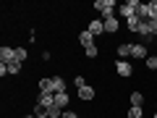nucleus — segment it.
Listing matches in <instances>:
<instances>
[{"instance_id": "nucleus-1", "label": "nucleus", "mask_w": 157, "mask_h": 118, "mask_svg": "<svg viewBox=\"0 0 157 118\" xmlns=\"http://www.w3.org/2000/svg\"><path fill=\"white\" fill-rule=\"evenodd\" d=\"M139 8H141L139 0H128V3H123V6H118V13H121V16H126V18H131Z\"/></svg>"}, {"instance_id": "nucleus-2", "label": "nucleus", "mask_w": 157, "mask_h": 118, "mask_svg": "<svg viewBox=\"0 0 157 118\" xmlns=\"http://www.w3.org/2000/svg\"><path fill=\"white\" fill-rule=\"evenodd\" d=\"M115 8H118V6H115V0H97V3H94V11L105 13V18H110Z\"/></svg>"}, {"instance_id": "nucleus-3", "label": "nucleus", "mask_w": 157, "mask_h": 118, "mask_svg": "<svg viewBox=\"0 0 157 118\" xmlns=\"http://www.w3.org/2000/svg\"><path fill=\"white\" fill-rule=\"evenodd\" d=\"M13 61H16V47H0V63L8 66Z\"/></svg>"}, {"instance_id": "nucleus-4", "label": "nucleus", "mask_w": 157, "mask_h": 118, "mask_svg": "<svg viewBox=\"0 0 157 118\" xmlns=\"http://www.w3.org/2000/svg\"><path fill=\"white\" fill-rule=\"evenodd\" d=\"M78 42L84 45V50H89V47H97V45H94V34H92L89 29H84V32L78 34Z\"/></svg>"}, {"instance_id": "nucleus-5", "label": "nucleus", "mask_w": 157, "mask_h": 118, "mask_svg": "<svg viewBox=\"0 0 157 118\" xmlns=\"http://www.w3.org/2000/svg\"><path fill=\"white\" fill-rule=\"evenodd\" d=\"M37 105H42V108H52V105H55V95H50V92H39Z\"/></svg>"}, {"instance_id": "nucleus-6", "label": "nucleus", "mask_w": 157, "mask_h": 118, "mask_svg": "<svg viewBox=\"0 0 157 118\" xmlns=\"http://www.w3.org/2000/svg\"><path fill=\"white\" fill-rule=\"evenodd\" d=\"M115 71L121 73V76H131V73H134V68H131V63H126V61H118V63H115Z\"/></svg>"}, {"instance_id": "nucleus-7", "label": "nucleus", "mask_w": 157, "mask_h": 118, "mask_svg": "<svg viewBox=\"0 0 157 118\" xmlns=\"http://www.w3.org/2000/svg\"><path fill=\"white\" fill-rule=\"evenodd\" d=\"M131 58H141V61H147V47L144 45H131Z\"/></svg>"}, {"instance_id": "nucleus-8", "label": "nucleus", "mask_w": 157, "mask_h": 118, "mask_svg": "<svg viewBox=\"0 0 157 118\" xmlns=\"http://www.w3.org/2000/svg\"><path fill=\"white\" fill-rule=\"evenodd\" d=\"M126 21H128V29H131V32H136V34H139L141 24H144V21H141V18H139V16H136V13H134V16H131V18H126Z\"/></svg>"}, {"instance_id": "nucleus-9", "label": "nucleus", "mask_w": 157, "mask_h": 118, "mask_svg": "<svg viewBox=\"0 0 157 118\" xmlns=\"http://www.w3.org/2000/svg\"><path fill=\"white\" fill-rule=\"evenodd\" d=\"M39 89H42V92H50V95H55V84H52V79H39Z\"/></svg>"}, {"instance_id": "nucleus-10", "label": "nucleus", "mask_w": 157, "mask_h": 118, "mask_svg": "<svg viewBox=\"0 0 157 118\" xmlns=\"http://www.w3.org/2000/svg\"><path fill=\"white\" fill-rule=\"evenodd\" d=\"M102 24H105V32H115V29H118V16L102 18Z\"/></svg>"}, {"instance_id": "nucleus-11", "label": "nucleus", "mask_w": 157, "mask_h": 118, "mask_svg": "<svg viewBox=\"0 0 157 118\" xmlns=\"http://www.w3.org/2000/svg\"><path fill=\"white\" fill-rule=\"evenodd\" d=\"M118 61H126V58L131 55V45H118Z\"/></svg>"}, {"instance_id": "nucleus-12", "label": "nucleus", "mask_w": 157, "mask_h": 118, "mask_svg": "<svg viewBox=\"0 0 157 118\" xmlns=\"http://www.w3.org/2000/svg\"><path fill=\"white\" fill-rule=\"evenodd\" d=\"M89 32L97 37V34H102V32H105V24H102V21H89Z\"/></svg>"}, {"instance_id": "nucleus-13", "label": "nucleus", "mask_w": 157, "mask_h": 118, "mask_svg": "<svg viewBox=\"0 0 157 118\" xmlns=\"http://www.w3.org/2000/svg\"><path fill=\"white\" fill-rule=\"evenodd\" d=\"M55 105L66 110V108H68V92H60V95H55Z\"/></svg>"}, {"instance_id": "nucleus-14", "label": "nucleus", "mask_w": 157, "mask_h": 118, "mask_svg": "<svg viewBox=\"0 0 157 118\" xmlns=\"http://www.w3.org/2000/svg\"><path fill=\"white\" fill-rule=\"evenodd\" d=\"M78 97H81V100H92V97H94V89H92L89 84L81 87V89H78Z\"/></svg>"}, {"instance_id": "nucleus-15", "label": "nucleus", "mask_w": 157, "mask_h": 118, "mask_svg": "<svg viewBox=\"0 0 157 118\" xmlns=\"http://www.w3.org/2000/svg\"><path fill=\"white\" fill-rule=\"evenodd\" d=\"M157 34V18H149V21H147V34L144 37H155Z\"/></svg>"}, {"instance_id": "nucleus-16", "label": "nucleus", "mask_w": 157, "mask_h": 118, "mask_svg": "<svg viewBox=\"0 0 157 118\" xmlns=\"http://www.w3.org/2000/svg\"><path fill=\"white\" fill-rule=\"evenodd\" d=\"M141 102H144V95H141V92H131V105L141 108Z\"/></svg>"}, {"instance_id": "nucleus-17", "label": "nucleus", "mask_w": 157, "mask_h": 118, "mask_svg": "<svg viewBox=\"0 0 157 118\" xmlns=\"http://www.w3.org/2000/svg\"><path fill=\"white\" fill-rule=\"evenodd\" d=\"M136 16H139L141 21H149V6H144V3H141V8L136 11Z\"/></svg>"}, {"instance_id": "nucleus-18", "label": "nucleus", "mask_w": 157, "mask_h": 118, "mask_svg": "<svg viewBox=\"0 0 157 118\" xmlns=\"http://www.w3.org/2000/svg\"><path fill=\"white\" fill-rule=\"evenodd\" d=\"M52 84H55V95H60V92H66V81H63L60 76L52 79Z\"/></svg>"}, {"instance_id": "nucleus-19", "label": "nucleus", "mask_w": 157, "mask_h": 118, "mask_svg": "<svg viewBox=\"0 0 157 118\" xmlns=\"http://www.w3.org/2000/svg\"><path fill=\"white\" fill-rule=\"evenodd\" d=\"M34 118H50V116H47V108H42V105L34 102Z\"/></svg>"}, {"instance_id": "nucleus-20", "label": "nucleus", "mask_w": 157, "mask_h": 118, "mask_svg": "<svg viewBox=\"0 0 157 118\" xmlns=\"http://www.w3.org/2000/svg\"><path fill=\"white\" fill-rule=\"evenodd\" d=\"M26 58H29V53L24 50V47H16V63H24Z\"/></svg>"}, {"instance_id": "nucleus-21", "label": "nucleus", "mask_w": 157, "mask_h": 118, "mask_svg": "<svg viewBox=\"0 0 157 118\" xmlns=\"http://www.w3.org/2000/svg\"><path fill=\"white\" fill-rule=\"evenodd\" d=\"M147 68H149V71H157V55H147Z\"/></svg>"}, {"instance_id": "nucleus-22", "label": "nucleus", "mask_w": 157, "mask_h": 118, "mask_svg": "<svg viewBox=\"0 0 157 118\" xmlns=\"http://www.w3.org/2000/svg\"><path fill=\"white\" fill-rule=\"evenodd\" d=\"M18 71H21V63H16V61L6 66V73H18Z\"/></svg>"}, {"instance_id": "nucleus-23", "label": "nucleus", "mask_w": 157, "mask_h": 118, "mask_svg": "<svg viewBox=\"0 0 157 118\" xmlns=\"http://www.w3.org/2000/svg\"><path fill=\"white\" fill-rule=\"evenodd\" d=\"M147 6H149V18H157V0L147 3Z\"/></svg>"}, {"instance_id": "nucleus-24", "label": "nucleus", "mask_w": 157, "mask_h": 118, "mask_svg": "<svg viewBox=\"0 0 157 118\" xmlns=\"http://www.w3.org/2000/svg\"><path fill=\"white\" fill-rule=\"evenodd\" d=\"M128 118H141V108H134V105H131V110H128Z\"/></svg>"}, {"instance_id": "nucleus-25", "label": "nucleus", "mask_w": 157, "mask_h": 118, "mask_svg": "<svg viewBox=\"0 0 157 118\" xmlns=\"http://www.w3.org/2000/svg\"><path fill=\"white\" fill-rule=\"evenodd\" d=\"M73 84H76V89H81V87H86V81H84V76H76V79H73Z\"/></svg>"}, {"instance_id": "nucleus-26", "label": "nucleus", "mask_w": 157, "mask_h": 118, "mask_svg": "<svg viewBox=\"0 0 157 118\" xmlns=\"http://www.w3.org/2000/svg\"><path fill=\"white\" fill-rule=\"evenodd\" d=\"M63 118H78V116H76V113H71V110H66V113H63Z\"/></svg>"}, {"instance_id": "nucleus-27", "label": "nucleus", "mask_w": 157, "mask_h": 118, "mask_svg": "<svg viewBox=\"0 0 157 118\" xmlns=\"http://www.w3.org/2000/svg\"><path fill=\"white\" fill-rule=\"evenodd\" d=\"M24 118H34V116H24Z\"/></svg>"}, {"instance_id": "nucleus-28", "label": "nucleus", "mask_w": 157, "mask_h": 118, "mask_svg": "<svg viewBox=\"0 0 157 118\" xmlns=\"http://www.w3.org/2000/svg\"><path fill=\"white\" fill-rule=\"evenodd\" d=\"M155 118H157V113H155Z\"/></svg>"}, {"instance_id": "nucleus-29", "label": "nucleus", "mask_w": 157, "mask_h": 118, "mask_svg": "<svg viewBox=\"0 0 157 118\" xmlns=\"http://www.w3.org/2000/svg\"><path fill=\"white\" fill-rule=\"evenodd\" d=\"M155 108H157V105H155Z\"/></svg>"}]
</instances>
